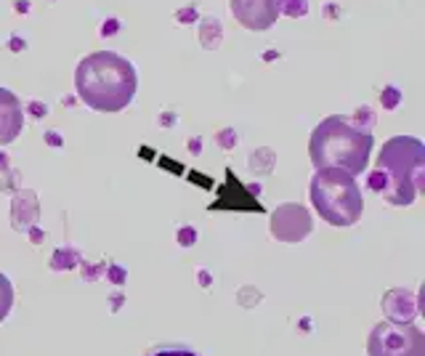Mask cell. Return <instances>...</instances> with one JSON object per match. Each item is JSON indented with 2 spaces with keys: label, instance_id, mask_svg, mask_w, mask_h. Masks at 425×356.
<instances>
[{
  "label": "cell",
  "instance_id": "7c38bea8",
  "mask_svg": "<svg viewBox=\"0 0 425 356\" xmlns=\"http://www.w3.org/2000/svg\"><path fill=\"white\" fill-rule=\"evenodd\" d=\"M279 14L292 16V19L306 16L308 14V0H279Z\"/></svg>",
  "mask_w": 425,
  "mask_h": 356
},
{
  "label": "cell",
  "instance_id": "52a82bcc",
  "mask_svg": "<svg viewBox=\"0 0 425 356\" xmlns=\"http://www.w3.org/2000/svg\"><path fill=\"white\" fill-rule=\"evenodd\" d=\"M311 232V216L303 205H282L272 213V234L282 242H301Z\"/></svg>",
  "mask_w": 425,
  "mask_h": 356
},
{
  "label": "cell",
  "instance_id": "9c48e42d",
  "mask_svg": "<svg viewBox=\"0 0 425 356\" xmlns=\"http://www.w3.org/2000/svg\"><path fill=\"white\" fill-rule=\"evenodd\" d=\"M221 40H224V24H221V19L205 16L199 22V43H202V48L205 51H218Z\"/></svg>",
  "mask_w": 425,
  "mask_h": 356
},
{
  "label": "cell",
  "instance_id": "2e32d148",
  "mask_svg": "<svg viewBox=\"0 0 425 356\" xmlns=\"http://www.w3.org/2000/svg\"><path fill=\"white\" fill-rule=\"evenodd\" d=\"M117 30H120V22L117 19H106L101 24V38H112V35H117Z\"/></svg>",
  "mask_w": 425,
  "mask_h": 356
},
{
  "label": "cell",
  "instance_id": "277c9868",
  "mask_svg": "<svg viewBox=\"0 0 425 356\" xmlns=\"http://www.w3.org/2000/svg\"><path fill=\"white\" fill-rule=\"evenodd\" d=\"M311 205L322 221L330 226H353L365 213V197L356 178L338 170L322 168L311 178Z\"/></svg>",
  "mask_w": 425,
  "mask_h": 356
},
{
  "label": "cell",
  "instance_id": "3957f363",
  "mask_svg": "<svg viewBox=\"0 0 425 356\" xmlns=\"http://www.w3.org/2000/svg\"><path fill=\"white\" fill-rule=\"evenodd\" d=\"M369 152H372L369 131L353 125L351 120L340 118V115L322 120L311 131V141H308V154L317 170L338 168L353 178L367 170Z\"/></svg>",
  "mask_w": 425,
  "mask_h": 356
},
{
  "label": "cell",
  "instance_id": "6da1fadb",
  "mask_svg": "<svg viewBox=\"0 0 425 356\" xmlns=\"http://www.w3.org/2000/svg\"><path fill=\"white\" fill-rule=\"evenodd\" d=\"M367 186L394 208L412 205L415 197L425 192V147L412 136H394L385 141Z\"/></svg>",
  "mask_w": 425,
  "mask_h": 356
},
{
  "label": "cell",
  "instance_id": "8992f818",
  "mask_svg": "<svg viewBox=\"0 0 425 356\" xmlns=\"http://www.w3.org/2000/svg\"><path fill=\"white\" fill-rule=\"evenodd\" d=\"M231 16L250 32L269 30L279 19V0H228Z\"/></svg>",
  "mask_w": 425,
  "mask_h": 356
},
{
  "label": "cell",
  "instance_id": "7a4b0ae2",
  "mask_svg": "<svg viewBox=\"0 0 425 356\" xmlns=\"http://www.w3.org/2000/svg\"><path fill=\"white\" fill-rule=\"evenodd\" d=\"M75 88L80 102L96 112H122L133 102L138 77L133 64L115 51H96L77 64Z\"/></svg>",
  "mask_w": 425,
  "mask_h": 356
},
{
  "label": "cell",
  "instance_id": "8fae6325",
  "mask_svg": "<svg viewBox=\"0 0 425 356\" xmlns=\"http://www.w3.org/2000/svg\"><path fill=\"white\" fill-rule=\"evenodd\" d=\"M11 309H14V284L0 271V322H6Z\"/></svg>",
  "mask_w": 425,
  "mask_h": 356
},
{
  "label": "cell",
  "instance_id": "4fadbf2b",
  "mask_svg": "<svg viewBox=\"0 0 425 356\" xmlns=\"http://www.w3.org/2000/svg\"><path fill=\"white\" fill-rule=\"evenodd\" d=\"M147 356H197V354L192 348H186V346H157Z\"/></svg>",
  "mask_w": 425,
  "mask_h": 356
},
{
  "label": "cell",
  "instance_id": "5bb4252c",
  "mask_svg": "<svg viewBox=\"0 0 425 356\" xmlns=\"http://www.w3.org/2000/svg\"><path fill=\"white\" fill-rule=\"evenodd\" d=\"M399 99H401V93H399L394 86H388V88L383 90V96H380V102H383L385 109H394V106L399 104Z\"/></svg>",
  "mask_w": 425,
  "mask_h": 356
},
{
  "label": "cell",
  "instance_id": "5b68a950",
  "mask_svg": "<svg viewBox=\"0 0 425 356\" xmlns=\"http://www.w3.org/2000/svg\"><path fill=\"white\" fill-rule=\"evenodd\" d=\"M367 356H425V332L412 322H378L367 338Z\"/></svg>",
  "mask_w": 425,
  "mask_h": 356
},
{
  "label": "cell",
  "instance_id": "e0dca14e",
  "mask_svg": "<svg viewBox=\"0 0 425 356\" xmlns=\"http://www.w3.org/2000/svg\"><path fill=\"white\" fill-rule=\"evenodd\" d=\"M181 245H192V242H194V232H189V229H183L181 232Z\"/></svg>",
  "mask_w": 425,
  "mask_h": 356
},
{
  "label": "cell",
  "instance_id": "9a60e30c",
  "mask_svg": "<svg viewBox=\"0 0 425 356\" xmlns=\"http://www.w3.org/2000/svg\"><path fill=\"white\" fill-rule=\"evenodd\" d=\"M197 19H199V14L194 6H183L181 11L176 14V22H181V24H192V22H197Z\"/></svg>",
  "mask_w": 425,
  "mask_h": 356
},
{
  "label": "cell",
  "instance_id": "ba28073f",
  "mask_svg": "<svg viewBox=\"0 0 425 356\" xmlns=\"http://www.w3.org/2000/svg\"><path fill=\"white\" fill-rule=\"evenodd\" d=\"M24 128V106L19 96L8 88H0V147L14 144Z\"/></svg>",
  "mask_w": 425,
  "mask_h": 356
},
{
  "label": "cell",
  "instance_id": "30bf717a",
  "mask_svg": "<svg viewBox=\"0 0 425 356\" xmlns=\"http://www.w3.org/2000/svg\"><path fill=\"white\" fill-rule=\"evenodd\" d=\"M30 213L32 218H38V202H35V192H22L14 200V226L22 229V218Z\"/></svg>",
  "mask_w": 425,
  "mask_h": 356
}]
</instances>
